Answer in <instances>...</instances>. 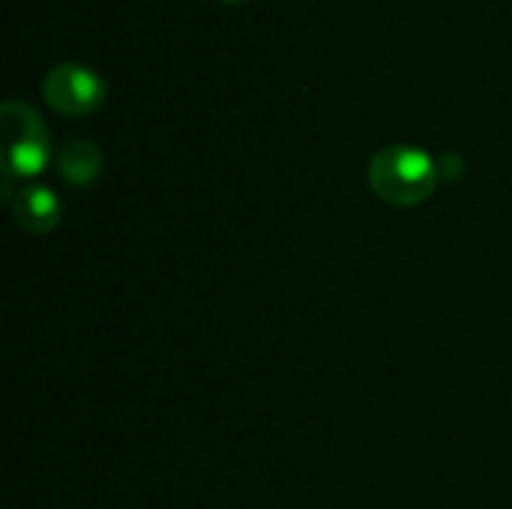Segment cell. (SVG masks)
Wrapping results in <instances>:
<instances>
[{
	"label": "cell",
	"mask_w": 512,
	"mask_h": 509,
	"mask_svg": "<svg viewBox=\"0 0 512 509\" xmlns=\"http://www.w3.org/2000/svg\"><path fill=\"white\" fill-rule=\"evenodd\" d=\"M3 177H36L51 162V135L36 108L18 99L0 105Z\"/></svg>",
	"instance_id": "2"
},
{
	"label": "cell",
	"mask_w": 512,
	"mask_h": 509,
	"mask_svg": "<svg viewBox=\"0 0 512 509\" xmlns=\"http://www.w3.org/2000/svg\"><path fill=\"white\" fill-rule=\"evenodd\" d=\"M438 168H441V177L453 180V177H459V174H462V159H459V156H453V153H447V156L438 162Z\"/></svg>",
	"instance_id": "6"
},
{
	"label": "cell",
	"mask_w": 512,
	"mask_h": 509,
	"mask_svg": "<svg viewBox=\"0 0 512 509\" xmlns=\"http://www.w3.org/2000/svg\"><path fill=\"white\" fill-rule=\"evenodd\" d=\"M9 207H12L15 225L36 237L54 231L63 216L60 198L48 186H21Z\"/></svg>",
	"instance_id": "4"
},
{
	"label": "cell",
	"mask_w": 512,
	"mask_h": 509,
	"mask_svg": "<svg viewBox=\"0 0 512 509\" xmlns=\"http://www.w3.org/2000/svg\"><path fill=\"white\" fill-rule=\"evenodd\" d=\"M228 3H240V0H228Z\"/></svg>",
	"instance_id": "7"
},
{
	"label": "cell",
	"mask_w": 512,
	"mask_h": 509,
	"mask_svg": "<svg viewBox=\"0 0 512 509\" xmlns=\"http://www.w3.org/2000/svg\"><path fill=\"white\" fill-rule=\"evenodd\" d=\"M57 174L69 183V186H90L99 174H102V150L93 141H69L60 156H57Z\"/></svg>",
	"instance_id": "5"
},
{
	"label": "cell",
	"mask_w": 512,
	"mask_h": 509,
	"mask_svg": "<svg viewBox=\"0 0 512 509\" xmlns=\"http://www.w3.org/2000/svg\"><path fill=\"white\" fill-rule=\"evenodd\" d=\"M438 180V162L420 147L393 144L378 150L369 162L372 192L393 207H417L429 201L438 189Z\"/></svg>",
	"instance_id": "1"
},
{
	"label": "cell",
	"mask_w": 512,
	"mask_h": 509,
	"mask_svg": "<svg viewBox=\"0 0 512 509\" xmlns=\"http://www.w3.org/2000/svg\"><path fill=\"white\" fill-rule=\"evenodd\" d=\"M42 99L63 117H84L105 102V81L81 63H57L42 78Z\"/></svg>",
	"instance_id": "3"
}]
</instances>
